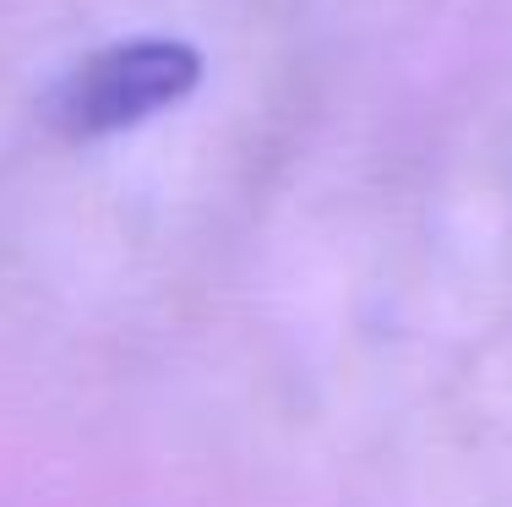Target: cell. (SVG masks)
<instances>
[{
  "label": "cell",
  "instance_id": "6da1fadb",
  "mask_svg": "<svg viewBox=\"0 0 512 507\" xmlns=\"http://www.w3.org/2000/svg\"><path fill=\"white\" fill-rule=\"evenodd\" d=\"M202 82V55L180 39H120L66 71L55 88V126L71 137H115L175 110Z\"/></svg>",
  "mask_w": 512,
  "mask_h": 507
}]
</instances>
